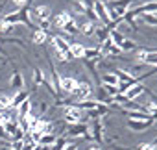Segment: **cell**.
Wrapping results in <instances>:
<instances>
[{
	"mask_svg": "<svg viewBox=\"0 0 157 150\" xmlns=\"http://www.w3.org/2000/svg\"><path fill=\"white\" fill-rule=\"evenodd\" d=\"M94 28H96V22H93V21H83L80 26H78V30H80L83 35H87V37H91L93 34H94Z\"/></svg>",
	"mask_w": 157,
	"mask_h": 150,
	"instance_id": "4fadbf2b",
	"label": "cell"
},
{
	"mask_svg": "<svg viewBox=\"0 0 157 150\" xmlns=\"http://www.w3.org/2000/svg\"><path fill=\"white\" fill-rule=\"evenodd\" d=\"M11 32H13V24L4 22L2 19H0V34H11Z\"/></svg>",
	"mask_w": 157,
	"mask_h": 150,
	"instance_id": "4dcf8cb0",
	"label": "cell"
},
{
	"mask_svg": "<svg viewBox=\"0 0 157 150\" xmlns=\"http://www.w3.org/2000/svg\"><path fill=\"white\" fill-rule=\"evenodd\" d=\"M126 37L120 34V32H117V30H109V41L113 43V45H117V46H120V43L124 41Z\"/></svg>",
	"mask_w": 157,
	"mask_h": 150,
	"instance_id": "d4e9b609",
	"label": "cell"
},
{
	"mask_svg": "<svg viewBox=\"0 0 157 150\" xmlns=\"http://www.w3.org/2000/svg\"><path fill=\"white\" fill-rule=\"evenodd\" d=\"M10 144H11V143H6V141L0 139V146H2V148H4V146H10Z\"/></svg>",
	"mask_w": 157,
	"mask_h": 150,
	"instance_id": "74e56055",
	"label": "cell"
},
{
	"mask_svg": "<svg viewBox=\"0 0 157 150\" xmlns=\"http://www.w3.org/2000/svg\"><path fill=\"white\" fill-rule=\"evenodd\" d=\"M89 150H102V148H100V146H96V144H93V146H91Z\"/></svg>",
	"mask_w": 157,
	"mask_h": 150,
	"instance_id": "f35d334b",
	"label": "cell"
},
{
	"mask_svg": "<svg viewBox=\"0 0 157 150\" xmlns=\"http://www.w3.org/2000/svg\"><path fill=\"white\" fill-rule=\"evenodd\" d=\"M35 130H37L39 133H54V132H52V124H50L48 120H44V119H39V120H37Z\"/></svg>",
	"mask_w": 157,
	"mask_h": 150,
	"instance_id": "d6986e66",
	"label": "cell"
},
{
	"mask_svg": "<svg viewBox=\"0 0 157 150\" xmlns=\"http://www.w3.org/2000/svg\"><path fill=\"white\" fill-rule=\"evenodd\" d=\"M61 30H63V32H67L68 35H76V34H80V30H78V24H76V21H74V19H72V21H68Z\"/></svg>",
	"mask_w": 157,
	"mask_h": 150,
	"instance_id": "7402d4cb",
	"label": "cell"
},
{
	"mask_svg": "<svg viewBox=\"0 0 157 150\" xmlns=\"http://www.w3.org/2000/svg\"><path fill=\"white\" fill-rule=\"evenodd\" d=\"M50 43H52V46H54V50H56V56H57L61 61H70V59H74L72 54H70V43H68L65 37L54 35V37H50Z\"/></svg>",
	"mask_w": 157,
	"mask_h": 150,
	"instance_id": "6da1fadb",
	"label": "cell"
},
{
	"mask_svg": "<svg viewBox=\"0 0 157 150\" xmlns=\"http://www.w3.org/2000/svg\"><path fill=\"white\" fill-rule=\"evenodd\" d=\"M146 54H148V50H137V54H135V59L139 61V63H144V57H146Z\"/></svg>",
	"mask_w": 157,
	"mask_h": 150,
	"instance_id": "836d02e7",
	"label": "cell"
},
{
	"mask_svg": "<svg viewBox=\"0 0 157 150\" xmlns=\"http://www.w3.org/2000/svg\"><path fill=\"white\" fill-rule=\"evenodd\" d=\"M96 143H102L104 141V126L100 122V119H94L93 120V135H91Z\"/></svg>",
	"mask_w": 157,
	"mask_h": 150,
	"instance_id": "30bf717a",
	"label": "cell"
},
{
	"mask_svg": "<svg viewBox=\"0 0 157 150\" xmlns=\"http://www.w3.org/2000/svg\"><path fill=\"white\" fill-rule=\"evenodd\" d=\"M24 100H28V91H22V89H21V91H17V93L13 95V98H11V108H13V109H17Z\"/></svg>",
	"mask_w": 157,
	"mask_h": 150,
	"instance_id": "5bb4252c",
	"label": "cell"
},
{
	"mask_svg": "<svg viewBox=\"0 0 157 150\" xmlns=\"http://www.w3.org/2000/svg\"><path fill=\"white\" fill-rule=\"evenodd\" d=\"M135 150H157V144L155 143H139Z\"/></svg>",
	"mask_w": 157,
	"mask_h": 150,
	"instance_id": "d6a6232c",
	"label": "cell"
},
{
	"mask_svg": "<svg viewBox=\"0 0 157 150\" xmlns=\"http://www.w3.org/2000/svg\"><path fill=\"white\" fill-rule=\"evenodd\" d=\"M10 2H13V6H15V11H17V10H21V8H26L28 0H10Z\"/></svg>",
	"mask_w": 157,
	"mask_h": 150,
	"instance_id": "e575fe53",
	"label": "cell"
},
{
	"mask_svg": "<svg viewBox=\"0 0 157 150\" xmlns=\"http://www.w3.org/2000/svg\"><path fill=\"white\" fill-rule=\"evenodd\" d=\"M142 22L146 24V26H153V28H157V15H153V13H142Z\"/></svg>",
	"mask_w": 157,
	"mask_h": 150,
	"instance_id": "484cf974",
	"label": "cell"
},
{
	"mask_svg": "<svg viewBox=\"0 0 157 150\" xmlns=\"http://www.w3.org/2000/svg\"><path fill=\"white\" fill-rule=\"evenodd\" d=\"M10 84H11V87H13V89L21 91V89L24 87V78H22V74L15 70V72L11 74V80H10Z\"/></svg>",
	"mask_w": 157,
	"mask_h": 150,
	"instance_id": "9a60e30c",
	"label": "cell"
},
{
	"mask_svg": "<svg viewBox=\"0 0 157 150\" xmlns=\"http://www.w3.org/2000/svg\"><path fill=\"white\" fill-rule=\"evenodd\" d=\"M91 95H93V84L87 82V80H80V82H78L76 91L72 93V97L78 98V102H80V100H89Z\"/></svg>",
	"mask_w": 157,
	"mask_h": 150,
	"instance_id": "3957f363",
	"label": "cell"
},
{
	"mask_svg": "<svg viewBox=\"0 0 157 150\" xmlns=\"http://www.w3.org/2000/svg\"><path fill=\"white\" fill-rule=\"evenodd\" d=\"M78 80L76 76H61L59 78V91H63L65 95H72L78 87Z\"/></svg>",
	"mask_w": 157,
	"mask_h": 150,
	"instance_id": "277c9868",
	"label": "cell"
},
{
	"mask_svg": "<svg viewBox=\"0 0 157 150\" xmlns=\"http://www.w3.org/2000/svg\"><path fill=\"white\" fill-rule=\"evenodd\" d=\"M74 17L68 13V11H61V13H57L56 17H54V21H52V24L56 26V28H63L68 21H72Z\"/></svg>",
	"mask_w": 157,
	"mask_h": 150,
	"instance_id": "52a82bcc",
	"label": "cell"
},
{
	"mask_svg": "<svg viewBox=\"0 0 157 150\" xmlns=\"http://www.w3.org/2000/svg\"><path fill=\"white\" fill-rule=\"evenodd\" d=\"M65 150H78V143H74V144H68Z\"/></svg>",
	"mask_w": 157,
	"mask_h": 150,
	"instance_id": "8d00e7d4",
	"label": "cell"
},
{
	"mask_svg": "<svg viewBox=\"0 0 157 150\" xmlns=\"http://www.w3.org/2000/svg\"><path fill=\"white\" fill-rule=\"evenodd\" d=\"M30 2H32V0H28V6H30Z\"/></svg>",
	"mask_w": 157,
	"mask_h": 150,
	"instance_id": "b9f144b4",
	"label": "cell"
},
{
	"mask_svg": "<svg viewBox=\"0 0 157 150\" xmlns=\"http://www.w3.org/2000/svg\"><path fill=\"white\" fill-rule=\"evenodd\" d=\"M33 150H50V148H48V146H43V144H35Z\"/></svg>",
	"mask_w": 157,
	"mask_h": 150,
	"instance_id": "d590c367",
	"label": "cell"
},
{
	"mask_svg": "<svg viewBox=\"0 0 157 150\" xmlns=\"http://www.w3.org/2000/svg\"><path fill=\"white\" fill-rule=\"evenodd\" d=\"M85 119V111H82L80 108H76V104H67L65 106V120L68 124H76V122H83Z\"/></svg>",
	"mask_w": 157,
	"mask_h": 150,
	"instance_id": "7a4b0ae2",
	"label": "cell"
},
{
	"mask_svg": "<svg viewBox=\"0 0 157 150\" xmlns=\"http://www.w3.org/2000/svg\"><path fill=\"white\" fill-rule=\"evenodd\" d=\"M102 84H105V85H118V78L113 72H105V74H102Z\"/></svg>",
	"mask_w": 157,
	"mask_h": 150,
	"instance_id": "cb8c5ba5",
	"label": "cell"
},
{
	"mask_svg": "<svg viewBox=\"0 0 157 150\" xmlns=\"http://www.w3.org/2000/svg\"><path fill=\"white\" fill-rule=\"evenodd\" d=\"M102 89L109 95V97H115V95H118V87L117 85H105V84H102Z\"/></svg>",
	"mask_w": 157,
	"mask_h": 150,
	"instance_id": "1f68e13d",
	"label": "cell"
},
{
	"mask_svg": "<svg viewBox=\"0 0 157 150\" xmlns=\"http://www.w3.org/2000/svg\"><path fill=\"white\" fill-rule=\"evenodd\" d=\"M98 104L100 102H96V100H80V102H76V108H80L82 111H93L98 108Z\"/></svg>",
	"mask_w": 157,
	"mask_h": 150,
	"instance_id": "e0dca14e",
	"label": "cell"
},
{
	"mask_svg": "<svg viewBox=\"0 0 157 150\" xmlns=\"http://www.w3.org/2000/svg\"><path fill=\"white\" fill-rule=\"evenodd\" d=\"M30 113H32V102H30V98H28V100H24V102L17 108V120H19V119H26Z\"/></svg>",
	"mask_w": 157,
	"mask_h": 150,
	"instance_id": "7c38bea8",
	"label": "cell"
},
{
	"mask_svg": "<svg viewBox=\"0 0 157 150\" xmlns=\"http://www.w3.org/2000/svg\"><path fill=\"white\" fill-rule=\"evenodd\" d=\"M109 30H111V28H107V26H104V24H100V22H98V24H96V28H94V34H93V35H96V39L104 45V43L109 39Z\"/></svg>",
	"mask_w": 157,
	"mask_h": 150,
	"instance_id": "ba28073f",
	"label": "cell"
},
{
	"mask_svg": "<svg viewBox=\"0 0 157 150\" xmlns=\"http://www.w3.org/2000/svg\"><path fill=\"white\" fill-rule=\"evenodd\" d=\"M144 65L157 67V52H148V54H146V57H144Z\"/></svg>",
	"mask_w": 157,
	"mask_h": 150,
	"instance_id": "f546056e",
	"label": "cell"
},
{
	"mask_svg": "<svg viewBox=\"0 0 157 150\" xmlns=\"http://www.w3.org/2000/svg\"><path fill=\"white\" fill-rule=\"evenodd\" d=\"M100 2H102V4H109V2H111V0H100Z\"/></svg>",
	"mask_w": 157,
	"mask_h": 150,
	"instance_id": "ab89813d",
	"label": "cell"
},
{
	"mask_svg": "<svg viewBox=\"0 0 157 150\" xmlns=\"http://www.w3.org/2000/svg\"><path fill=\"white\" fill-rule=\"evenodd\" d=\"M56 141H57V137H56L54 133H43L37 144H43V146H48V148H50V146H54Z\"/></svg>",
	"mask_w": 157,
	"mask_h": 150,
	"instance_id": "ffe728a7",
	"label": "cell"
},
{
	"mask_svg": "<svg viewBox=\"0 0 157 150\" xmlns=\"http://www.w3.org/2000/svg\"><path fill=\"white\" fill-rule=\"evenodd\" d=\"M142 13H153V15H157V0L142 4V6H140V15H142Z\"/></svg>",
	"mask_w": 157,
	"mask_h": 150,
	"instance_id": "44dd1931",
	"label": "cell"
},
{
	"mask_svg": "<svg viewBox=\"0 0 157 150\" xmlns=\"http://www.w3.org/2000/svg\"><path fill=\"white\" fill-rule=\"evenodd\" d=\"M83 52H85V46L82 43H70V54H72L74 59H82Z\"/></svg>",
	"mask_w": 157,
	"mask_h": 150,
	"instance_id": "2e32d148",
	"label": "cell"
},
{
	"mask_svg": "<svg viewBox=\"0 0 157 150\" xmlns=\"http://www.w3.org/2000/svg\"><path fill=\"white\" fill-rule=\"evenodd\" d=\"M120 50L122 52H133V50H137V43L131 41V39H124L120 43Z\"/></svg>",
	"mask_w": 157,
	"mask_h": 150,
	"instance_id": "4316f807",
	"label": "cell"
},
{
	"mask_svg": "<svg viewBox=\"0 0 157 150\" xmlns=\"http://www.w3.org/2000/svg\"><path fill=\"white\" fill-rule=\"evenodd\" d=\"M100 57H102V50H100V46H93V48H87V46H85L83 59H87V61H98Z\"/></svg>",
	"mask_w": 157,
	"mask_h": 150,
	"instance_id": "8fae6325",
	"label": "cell"
},
{
	"mask_svg": "<svg viewBox=\"0 0 157 150\" xmlns=\"http://www.w3.org/2000/svg\"><path fill=\"white\" fill-rule=\"evenodd\" d=\"M2 150H10V146H4V148H2Z\"/></svg>",
	"mask_w": 157,
	"mask_h": 150,
	"instance_id": "60d3db41",
	"label": "cell"
},
{
	"mask_svg": "<svg viewBox=\"0 0 157 150\" xmlns=\"http://www.w3.org/2000/svg\"><path fill=\"white\" fill-rule=\"evenodd\" d=\"M89 133V128L83 124V122H76V124H68L67 126V135H72V137H85Z\"/></svg>",
	"mask_w": 157,
	"mask_h": 150,
	"instance_id": "5b68a950",
	"label": "cell"
},
{
	"mask_svg": "<svg viewBox=\"0 0 157 150\" xmlns=\"http://www.w3.org/2000/svg\"><path fill=\"white\" fill-rule=\"evenodd\" d=\"M146 91H148V89H146L142 84H135V85H131V87H129L124 95H126L129 100H135L137 97H140V95H142V93H146Z\"/></svg>",
	"mask_w": 157,
	"mask_h": 150,
	"instance_id": "9c48e42d",
	"label": "cell"
},
{
	"mask_svg": "<svg viewBox=\"0 0 157 150\" xmlns=\"http://www.w3.org/2000/svg\"><path fill=\"white\" fill-rule=\"evenodd\" d=\"M46 41H48V32H43V30L35 28L33 30V43L35 45H44Z\"/></svg>",
	"mask_w": 157,
	"mask_h": 150,
	"instance_id": "ac0fdd59",
	"label": "cell"
},
{
	"mask_svg": "<svg viewBox=\"0 0 157 150\" xmlns=\"http://www.w3.org/2000/svg\"><path fill=\"white\" fill-rule=\"evenodd\" d=\"M11 108V97L10 95H0V111H6Z\"/></svg>",
	"mask_w": 157,
	"mask_h": 150,
	"instance_id": "f1b7e54d",
	"label": "cell"
},
{
	"mask_svg": "<svg viewBox=\"0 0 157 150\" xmlns=\"http://www.w3.org/2000/svg\"><path fill=\"white\" fill-rule=\"evenodd\" d=\"M68 144H70V143H68L67 137H59V139L54 143V146H50V150H65Z\"/></svg>",
	"mask_w": 157,
	"mask_h": 150,
	"instance_id": "83f0119b",
	"label": "cell"
},
{
	"mask_svg": "<svg viewBox=\"0 0 157 150\" xmlns=\"http://www.w3.org/2000/svg\"><path fill=\"white\" fill-rule=\"evenodd\" d=\"M44 80H46L44 70H43V69H39V67H35V69H33V82H35V85H41Z\"/></svg>",
	"mask_w": 157,
	"mask_h": 150,
	"instance_id": "603a6c76",
	"label": "cell"
},
{
	"mask_svg": "<svg viewBox=\"0 0 157 150\" xmlns=\"http://www.w3.org/2000/svg\"><path fill=\"white\" fill-rule=\"evenodd\" d=\"M151 124H153V119H148V120H133V119H129L128 120V128L133 130V132H144Z\"/></svg>",
	"mask_w": 157,
	"mask_h": 150,
	"instance_id": "8992f818",
	"label": "cell"
}]
</instances>
